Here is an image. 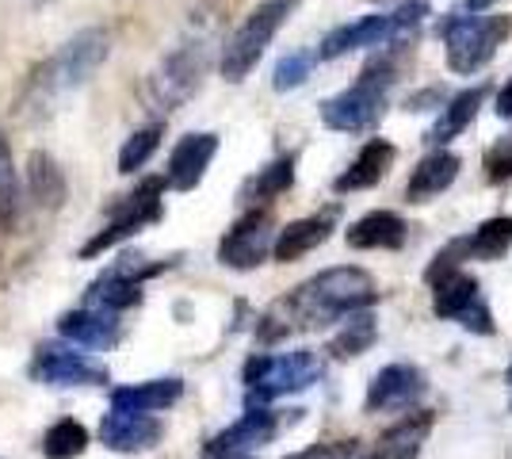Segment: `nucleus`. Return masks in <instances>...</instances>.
Listing matches in <instances>:
<instances>
[{"mask_svg":"<svg viewBox=\"0 0 512 459\" xmlns=\"http://www.w3.org/2000/svg\"><path fill=\"white\" fill-rule=\"evenodd\" d=\"M291 184H295V153L276 157L268 169H260V176H253V180L245 184L241 199H276V196H283Z\"/></svg>","mask_w":512,"mask_h":459,"instance_id":"obj_29","label":"nucleus"},{"mask_svg":"<svg viewBox=\"0 0 512 459\" xmlns=\"http://www.w3.org/2000/svg\"><path fill=\"white\" fill-rule=\"evenodd\" d=\"M107 50H111V35H107L104 27H85L46 66H39V73H43V81L50 88H77L104 66Z\"/></svg>","mask_w":512,"mask_h":459,"instance_id":"obj_9","label":"nucleus"},{"mask_svg":"<svg viewBox=\"0 0 512 459\" xmlns=\"http://www.w3.org/2000/svg\"><path fill=\"white\" fill-rule=\"evenodd\" d=\"M203 73H207V50L203 43H188L180 46L176 54H169L157 73H150V85H146V96L161 111H176L184 100H192L199 85H203Z\"/></svg>","mask_w":512,"mask_h":459,"instance_id":"obj_10","label":"nucleus"},{"mask_svg":"<svg viewBox=\"0 0 512 459\" xmlns=\"http://www.w3.org/2000/svg\"><path fill=\"white\" fill-rule=\"evenodd\" d=\"M428 391V379L417 364H390L371 379L363 410L367 414H386V410H409L417 406Z\"/></svg>","mask_w":512,"mask_h":459,"instance_id":"obj_13","label":"nucleus"},{"mask_svg":"<svg viewBox=\"0 0 512 459\" xmlns=\"http://www.w3.org/2000/svg\"><path fill=\"white\" fill-rule=\"evenodd\" d=\"M512 249V215H497V219L482 222L470 238L451 241L444 253H436L432 268H459V261H497Z\"/></svg>","mask_w":512,"mask_h":459,"instance_id":"obj_14","label":"nucleus"},{"mask_svg":"<svg viewBox=\"0 0 512 459\" xmlns=\"http://www.w3.org/2000/svg\"><path fill=\"white\" fill-rule=\"evenodd\" d=\"M386 92H390V81L375 77L363 69L360 81L352 88H344L341 96H329L321 104V123L329 131H344V134H360L367 127H375L386 111Z\"/></svg>","mask_w":512,"mask_h":459,"instance_id":"obj_7","label":"nucleus"},{"mask_svg":"<svg viewBox=\"0 0 512 459\" xmlns=\"http://www.w3.org/2000/svg\"><path fill=\"white\" fill-rule=\"evenodd\" d=\"M509 387H512V372H509Z\"/></svg>","mask_w":512,"mask_h":459,"instance_id":"obj_39","label":"nucleus"},{"mask_svg":"<svg viewBox=\"0 0 512 459\" xmlns=\"http://www.w3.org/2000/svg\"><path fill=\"white\" fill-rule=\"evenodd\" d=\"M272 241H276V219L268 207L249 211L245 219H237L230 226V234L218 245V261L237 272H249L256 264H264V257L272 253Z\"/></svg>","mask_w":512,"mask_h":459,"instance_id":"obj_12","label":"nucleus"},{"mask_svg":"<svg viewBox=\"0 0 512 459\" xmlns=\"http://www.w3.org/2000/svg\"><path fill=\"white\" fill-rule=\"evenodd\" d=\"M218 459H249V456H218Z\"/></svg>","mask_w":512,"mask_h":459,"instance_id":"obj_38","label":"nucleus"},{"mask_svg":"<svg viewBox=\"0 0 512 459\" xmlns=\"http://www.w3.org/2000/svg\"><path fill=\"white\" fill-rule=\"evenodd\" d=\"M406 238H409L406 219L394 215V211H371V215H363L360 222H352L344 230V241L352 249H402Z\"/></svg>","mask_w":512,"mask_h":459,"instance_id":"obj_21","label":"nucleus"},{"mask_svg":"<svg viewBox=\"0 0 512 459\" xmlns=\"http://www.w3.org/2000/svg\"><path fill=\"white\" fill-rule=\"evenodd\" d=\"M27 372L35 383H46V387H100L107 383V368L100 360L65 349V345H39Z\"/></svg>","mask_w":512,"mask_h":459,"instance_id":"obj_11","label":"nucleus"},{"mask_svg":"<svg viewBox=\"0 0 512 459\" xmlns=\"http://www.w3.org/2000/svg\"><path fill=\"white\" fill-rule=\"evenodd\" d=\"M287 459H360V444L356 440H337V444H314V448H302Z\"/></svg>","mask_w":512,"mask_h":459,"instance_id":"obj_35","label":"nucleus"},{"mask_svg":"<svg viewBox=\"0 0 512 459\" xmlns=\"http://www.w3.org/2000/svg\"><path fill=\"white\" fill-rule=\"evenodd\" d=\"M279 433V417L272 410H249V414L234 421L230 429H222L218 437L207 440V456H237V452H245V448H260V444H268V440Z\"/></svg>","mask_w":512,"mask_h":459,"instance_id":"obj_17","label":"nucleus"},{"mask_svg":"<svg viewBox=\"0 0 512 459\" xmlns=\"http://www.w3.org/2000/svg\"><path fill=\"white\" fill-rule=\"evenodd\" d=\"M490 4L493 0H459V4L451 8V16H482Z\"/></svg>","mask_w":512,"mask_h":459,"instance_id":"obj_36","label":"nucleus"},{"mask_svg":"<svg viewBox=\"0 0 512 459\" xmlns=\"http://www.w3.org/2000/svg\"><path fill=\"white\" fill-rule=\"evenodd\" d=\"M214 153H218V134H184L169 157L165 184L176 188V192L199 188V180L207 176V165H211Z\"/></svg>","mask_w":512,"mask_h":459,"instance_id":"obj_15","label":"nucleus"},{"mask_svg":"<svg viewBox=\"0 0 512 459\" xmlns=\"http://www.w3.org/2000/svg\"><path fill=\"white\" fill-rule=\"evenodd\" d=\"M27 192L43 211H58L65 203V176L46 150H35L27 157Z\"/></svg>","mask_w":512,"mask_h":459,"instance_id":"obj_26","label":"nucleus"},{"mask_svg":"<svg viewBox=\"0 0 512 459\" xmlns=\"http://www.w3.org/2000/svg\"><path fill=\"white\" fill-rule=\"evenodd\" d=\"M440 35L448 43V66L455 73H478L490 66L497 46L512 35V16H451L440 23Z\"/></svg>","mask_w":512,"mask_h":459,"instance_id":"obj_4","label":"nucleus"},{"mask_svg":"<svg viewBox=\"0 0 512 459\" xmlns=\"http://www.w3.org/2000/svg\"><path fill=\"white\" fill-rule=\"evenodd\" d=\"M329 234H333V211L291 222V226H283V230H279V238L272 241V257H276L279 264L299 261V257H306L310 249L325 245V241H329Z\"/></svg>","mask_w":512,"mask_h":459,"instance_id":"obj_22","label":"nucleus"},{"mask_svg":"<svg viewBox=\"0 0 512 459\" xmlns=\"http://www.w3.org/2000/svg\"><path fill=\"white\" fill-rule=\"evenodd\" d=\"M375 299H379V287L363 268H325V272L295 287L291 295H283L279 303L268 306L260 326H256V337L264 345H272V341H283V337L302 333V329L341 322L356 310L375 306Z\"/></svg>","mask_w":512,"mask_h":459,"instance_id":"obj_1","label":"nucleus"},{"mask_svg":"<svg viewBox=\"0 0 512 459\" xmlns=\"http://www.w3.org/2000/svg\"><path fill=\"white\" fill-rule=\"evenodd\" d=\"M161 134L165 127L161 123H150V127H142V131H134L123 142V150H119V173H138L146 161H150L157 146H161Z\"/></svg>","mask_w":512,"mask_h":459,"instance_id":"obj_32","label":"nucleus"},{"mask_svg":"<svg viewBox=\"0 0 512 459\" xmlns=\"http://www.w3.org/2000/svg\"><path fill=\"white\" fill-rule=\"evenodd\" d=\"M302 0H264L245 16V23L234 31V39L222 50V77L226 81H245L264 58L268 43L276 39V31L287 23V16L299 8Z\"/></svg>","mask_w":512,"mask_h":459,"instance_id":"obj_3","label":"nucleus"},{"mask_svg":"<svg viewBox=\"0 0 512 459\" xmlns=\"http://www.w3.org/2000/svg\"><path fill=\"white\" fill-rule=\"evenodd\" d=\"M428 433H432V414L421 410V414L402 417L398 425H390L383 437L375 440L371 456L363 459H421V448H425Z\"/></svg>","mask_w":512,"mask_h":459,"instance_id":"obj_19","label":"nucleus"},{"mask_svg":"<svg viewBox=\"0 0 512 459\" xmlns=\"http://www.w3.org/2000/svg\"><path fill=\"white\" fill-rule=\"evenodd\" d=\"M20 219V176L12 165V146L0 131V230H12Z\"/></svg>","mask_w":512,"mask_h":459,"instance_id":"obj_30","label":"nucleus"},{"mask_svg":"<svg viewBox=\"0 0 512 459\" xmlns=\"http://www.w3.org/2000/svg\"><path fill=\"white\" fill-rule=\"evenodd\" d=\"M161 192H165V180L161 176H150V180H142L134 192H130L115 211H111V222H107L104 230L96 234V238H88L81 245V261L88 257H100L104 249L111 245H119V241L134 238L142 226H150V222L161 219Z\"/></svg>","mask_w":512,"mask_h":459,"instance_id":"obj_8","label":"nucleus"},{"mask_svg":"<svg viewBox=\"0 0 512 459\" xmlns=\"http://www.w3.org/2000/svg\"><path fill=\"white\" fill-rule=\"evenodd\" d=\"M375 337H379V329H375V318L367 314V310H356V314H348L344 318V329L329 341V356H337V360H352V356H360L375 345Z\"/></svg>","mask_w":512,"mask_h":459,"instance_id":"obj_28","label":"nucleus"},{"mask_svg":"<svg viewBox=\"0 0 512 459\" xmlns=\"http://www.w3.org/2000/svg\"><path fill=\"white\" fill-rule=\"evenodd\" d=\"M321 379V360L314 352H283V356H253L245 364V387L249 406L272 402L283 394H299Z\"/></svg>","mask_w":512,"mask_h":459,"instance_id":"obj_6","label":"nucleus"},{"mask_svg":"<svg viewBox=\"0 0 512 459\" xmlns=\"http://www.w3.org/2000/svg\"><path fill=\"white\" fill-rule=\"evenodd\" d=\"M161 440V421L150 414H130V410H111L100 421V444L111 452H146Z\"/></svg>","mask_w":512,"mask_h":459,"instance_id":"obj_16","label":"nucleus"},{"mask_svg":"<svg viewBox=\"0 0 512 459\" xmlns=\"http://www.w3.org/2000/svg\"><path fill=\"white\" fill-rule=\"evenodd\" d=\"M486 180H490V184L512 180V134H505L497 146L486 150Z\"/></svg>","mask_w":512,"mask_h":459,"instance_id":"obj_34","label":"nucleus"},{"mask_svg":"<svg viewBox=\"0 0 512 459\" xmlns=\"http://www.w3.org/2000/svg\"><path fill=\"white\" fill-rule=\"evenodd\" d=\"M58 333L73 345H85V349L100 352L111 349L119 341V322L115 314H104V310H69L58 318Z\"/></svg>","mask_w":512,"mask_h":459,"instance_id":"obj_20","label":"nucleus"},{"mask_svg":"<svg viewBox=\"0 0 512 459\" xmlns=\"http://www.w3.org/2000/svg\"><path fill=\"white\" fill-rule=\"evenodd\" d=\"M459 176V157L448 150H436L428 153L425 161L413 169V176L406 180V199L409 203H428L436 199L440 192H448Z\"/></svg>","mask_w":512,"mask_h":459,"instance_id":"obj_23","label":"nucleus"},{"mask_svg":"<svg viewBox=\"0 0 512 459\" xmlns=\"http://www.w3.org/2000/svg\"><path fill=\"white\" fill-rule=\"evenodd\" d=\"M482 100H486V85H474V88H467V92H459V96H451L448 108H440L436 127L428 131V142L444 146L455 134L467 131L470 123H474V115H478V108H482Z\"/></svg>","mask_w":512,"mask_h":459,"instance_id":"obj_27","label":"nucleus"},{"mask_svg":"<svg viewBox=\"0 0 512 459\" xmlns=\"http://www.w3.org/2000/svg\"><path fill=\"white\" fill-rule=\"evenodd\" d=\"M138 303H142V280L130 276L123 264L104 272L96 284L88 287V310L119 314V310H130V306H138Z\"/></svg>","mask_w":512,"mask_h":459,"instance_id":"obj_25","label":"nucleus"},{"mask_svg":"<svg viewBox=\"0 0 512 459\" xmlns=\"http://www.w3.org/2000/svg\"><path fill=\"white\" fill-rule=\"evenodd\" d=\"M180 394H184L180 379H150V383H134V387H115L111 391V410L157 414V410H169Z\"/></svg>","mask_w":512,"mask_h":459,"instance_id":"obj_24","label":"nucleus"},{"mask_svg":"<svg viewBox=\"0 0 512 459\" xmlns=\"http://www.w3.org/2000/svg\"><path fill=\"white\" fill-rule=\"evenodd\" d=\"M497 115H501V119H512V81L497 92Z\"/></svg>","mask_w":512,"mask_h":459,"instance_id":"obj_37","label":"nucleus"},{"mask_svg":"<svg viewBox=\"0 0 512 459\" xmlns=\"http://www.w3.org/2000/svg\"><path fill=\"white\" fill-rule=\"evenodd\" d=\"M88 448V429L73 417H62L58 425H50V433L43 437L46 459H77Z\"/></svg>","mask_w":512,"mask_h":459,"instance_id":"obj_31","label":"nucleus"},{"mask_svg":"<svg viewBox=\"0 0 512 459\" xmlns=\"http://www.w3.org/2000/svg\"><path fill=\"white\" fill-rule=\"evenodd\" d=\"M394 157L398 150L386 142V138H371L360 153H356V161L344 169L337 180H333V192H363V188H375L386 173H390V165H394Z\"/></svg>","mask_w":512,"mask_h":459,"instance_id":"obj_18","label":"nucleus"},{"mask_svg":"<svg viewBox=\"0 0 512 459\" xmlns=\"http://www.w3.org/2000/svg\"><path fill=\"white\" fill-rule=\"evenodd\" d=\"M428 284H432V314L436 318H448V322H459L470 333L490 337L493 314L482 299V287L470 272H463V268H428Z\"/></svg>","mask_w":512,"mask_h":459,"instance_id":"obj_5","label":"nucleus"},{"mask_svg":"<svg viewBox=\"0 0 512 459\" xmlns=\"http://www.w3.org/2000/svg\"><path fill=\"white\" fill-rule=\"evenodd\" d=\"M428 16L425 0H409L394 12H383V16H367V20L344 23L337 31H329L318 46L321 62H333V58H344L352 50H371V46H398L413 39V31L421 27V20Z\"/></svg>","mask_w":512,"mask_h":459,"instance_id":"obj_2","label":"nucleus"},{"mask_svg":"<svg viewBox=\"0 0 512 459\" xmlns=\"http://www.w3.org/2000/svg\"><path fill=\"white\" fill-rule=\"evenodd\" d=\"M310 66H314V54H287V58L276 66V77H272L276 92H291V88H299L302 81L310 77Z\"/></svg>","mask_w":512,"mask_h":459,"instance_id":"obj_33","label":"nucleus"}]
</instances>
